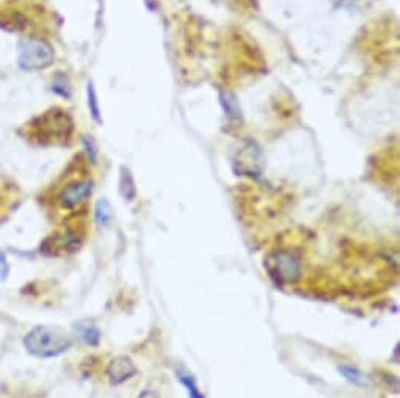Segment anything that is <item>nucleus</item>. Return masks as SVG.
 <instances>
[{
    "mask_svg": "<svg viewBox=\"0 0 400 398\" xmlns=\"http://www.w3.org/2000/svg\"><path fill=\"white\" fill-rule=\"evenodd\" d=\"M83 146H85V152L88 155V159L90 162H93L96 163V157H98V151H96V147L93 145V142H91V138H83Z\"/></svg>",
    "mask_w": 400,
    "mask_h": 398,
    "instance_id": "4468645a",
    "label": "nucleus"
},
{
    "mask_svg": "<svg viewBox=\"0 0 400 398\" xmlns=\"http://www.w3.org/2000/svg\"><path fill=\"white\" fill-rule=\"evenodd\" d=\"M74 330L77 337H79L83 343H87V345L96 347L99 345V342H101V331H99V328L95 323L88 322V320L75 323Z\"/></svg>",
    "mask_w": 400,
    "mask_h": 398,
    "instance_id": "0eeeda50",
    "label": "nucleus"
},
{
    "mask_svg": "<svg viewBox=\"0 0 400 398\" xmlns=\"http://www.w3.org/2000/svg\"><path fill=\"white\" fill-rule=\"evenodd\" d=\"M87 98H88V108L91 112V116L96 122L101 124L102 122V116H101V107H99V99H98V93L93 82H88L87 85Z\"/></svg>",
    "mask_w": 400,
    "mask_h": 398,
    "instance_id": "9d476101",
    "label": "nucleus"
},
{
    "mask_svg": "<svg viewBox=\"0 0 400 398\" xmlns=\"http://www.w3.org/2000/svg\"><path fill=\"white\" fill-rule=\"evenodd\" d=\"M120 193L126 201H134L137 197L134 177L130 174V169L126 167H121L120 171Z\"/></svg>",
    "mask_w": 400,
    "mask_h": 398,
    "instance_id": "6e6552de",
    "label": "nucleus"
},
{
    "mask_svg": "<svg viewBox=\"0 0 400 398\" xmlns=\"http://www.w3.org/2000/svg\"><path fill=\"white\" fill-rule=\"evenodd\" d=\"M137 372V365L132 362V359L127 356L112 357L105 367V377L109 379L110 386L125 384L126 381L135 377Z\"/></svg>",
    "mask_w": 400,
    "mask_h": 398,
    "instance_id": "423d86ee",
    "label": "nucleus"
},
{
    "mask_svg": "<svg viewBox=\"0 0 400 398\" xmlns=\"http://www.w3.org/2000/svg\"><path fill=\"white\" fill-rule=\"evenodd\" d=\"M53 48L43 38H22L18 46V65L24 71H41L53 63Z\"/></svg>",
    "mask_w": 400,
    "mask_h": 398,
    "instance_id": "f03ea898",
    "label": "nucleus"
},
{
    "mask_svg": "<svg viewBox=\"0 0 400 398\" xmlns=\"http://www.w3.org/2000/svg\"><path fill=\"white\" fill-rule=\"evenodd\" d=\"M340 372H341L342 377L347 379L350 384H353V386L361 387V386L366 384V377L357 369V367H353V365H341L340 367Z\"/></svg>",
    "mask_w": 400,
    "mask_h": 398,
    "instance_id": "9b49d317",
    "label": "nucleus"
},
{
    "mask_svg": "<svg viewBox=\"0 0 400 398\" xmlns=\"http://www.w3.org/2000/svg\"><path fill=\"white\" fill-rule=\"evenodd\" d=\"M93 189L95 184L91 179H74L65 187H61L57 194V201L61 209L73 210L82 206L91 197Z\"/></svg>",
    "mask_w": 400,
    "mask_h": 398,
    "instance_id": "20e7f679",
    "label": "nucleus"
},
{
    "mask_svg": "<svg viewBox=\"0 0 400 398\" xmlns=\"http://www.w3.org/2000/svg\"><path fill=\"white\" fill-rule=\"evenodd\" d=\"M73 335L63 328L53 325H38L22 339L26 351L36 359H52L65 355L73 347Z\"/></svg>",
    "mask_w": 400,
    "mask_h": 398,
    "instance_id": "f257e3e1",
    "label": "nucleus"
},
{
    "mask_svg": "<svg viewBox=\"0 0 400 398\" xmlns=\"http://www.w3.org/2000/svg\"><path fill=\"white\" fill-rule=\"evenodd\" d=\"M138 398H162L157 392H154V390H143V392L138 395Z\"/></svg>",
    "mask_w": 400,
    "mask_h": 398,
    "instance_id": "2eb2a0df",
    "label": "nucleus"
},
{
    "mask_svg": "<svg viewBox=\"0 0 400 398\" xmlns=\"http://www.w3.org/2000/svg\"><path fill=\"white\" fill-rule=\"evenodd\" d=\"M95 220L101 228H109L113 221L112 204L105 198L98 199L95 206Z\"/></svg>",
    "mask_w": 400,
    "mask_h": 398,
    "instance_id": "1a4fd4ad",
    "label": "nucleus"
},
{
    "mask_svg": "<svg viewBox=\"0 0 400 398\" xmlns=\"http://www.w3.org/2000/svg\"><path fill=\"white\" fill-rule=\"evenodd\" d=\"M10 271H11V267H10L9 256H6V253L4 251V249L0 248V283H2V281L9 279Z\"/></svg>",
    "mask_w": 400,
    "mask_h": 398,
    "instance_id": "ddd939ff",
    "label": "nucleus"
},
{
    "mask_svg": "<svg viewBox=\"0 0 400 398\" xmlns=\"http://www.w3.org/2000/svg\"><path fill=\"white\" fill-rule=\"evenodd\" d=\"M176 377H178V379L181 381V384L186 387L187 394H189V398H206L201 390H199L195 378L191 377L190 373H181L179 372L178 375H176Z\"/></svg>",
    "mask_w": 400,
    "mask_h": 398,
    "instance_id": "f8f14e48",
    "label": "nucleus"
},
{
    "mask_svg": "<svg viewBox=\"0 0 400 398\" xmlns=\"http://www.w3.org/2000/svg\"><path fill=\"white\" fill-rule=\"evenodd\" d=\"M33 135L43 142H56V140H63L71 135L73 132V120L65 110L53 108L48 110L44 115L38 116L36 121L32 122Z\"/></svg>",
    "mask_w": 400,
    "mask_h": 398,
    "instance_id": "7ed1b4c3",
    "label": "nucleus"
},
{
    "mask_svg": "<svg viewBox=\"0 0 400 398\" xmlns=\"http://www.w3.org/2000/svg\"><path fill=\"white\" fill-rule=\"evenodd\" d=\"M300 271H302V265H300V259L294 253L281 251L275 254L270 273L281 283H294L295 279H298Z\"/></svg>",
    "mask_w": 400,
    "mask_h": 398,
    "instance_id": "39448f33",
    "label": "nucleus"
},
{
    "mask_svg": "<svg viewBox=\"0 0 400 398\" xmlns=\"http://www.w3.org/2000/svg\"><path fill=\"white\" fill-rule=\"evenodd\" d=\"M58 87H61V88H63V83H60V85H58V83H56V82H53V90H56V88H58ZM60 95H61V96H69V91H68V88L61 90V91H60Z\"/></svg>",
    "mask_w": 400,
    "mask_h": 398,
    "instance_id": "dca6fc26",
    "label": "nucleus"
}]
</instances>
